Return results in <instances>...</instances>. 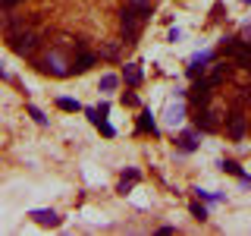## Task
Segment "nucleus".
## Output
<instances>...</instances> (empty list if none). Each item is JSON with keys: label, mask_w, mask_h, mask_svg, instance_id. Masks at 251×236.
<instances>
[{"label": "nucleus", "mask_w": 251, "mask_h": 236, "mask_svg": "<svg viewBox=\"0 0 251 236\" xmlns=\"http://www.w3.org/2000/svg\"><path fill=\"white\" fill-rule=\"evenodd\" d=\"M116 85H120V76H100V91H116Z\"/></svg>", "instance_id": "18"}, {"label": "nucleus", "mask_w": 251, "mask_h": 236, "mask_svg": "<svg viewBox=\"0 0 251 236\" xmlns=\"http://www.w3.org/2000/svg\"><path fill=\"white\" fill-rule=\"evenodd\" d=\"M214 60V51H201V54H195L192 60H188V76H198V73H204V63H210Z\"/></svg>", "instance_id": "8"}, {"label": "nucleus", "mask_w": 251, "mask_h": 236, "mask_svg": "<svg viewBox=\"0 0 251 236\" xmlns=\"http://www.w3.org/2000/svg\"><path fill=\"white\" fill-rule=\"evenodd\" d=\"M141 79H145V73H141V63H126V66H123V82L129 85V88H138Z\"/></svg>", "instance_id": "7"}, {"label": "nucleus", "mask_w": 251, "mask_h": 236, "mask_svg": "<svg viewBox=\"0 0 251 236\" xmlns=\"http://www.w3.org/2000/svg\"><path fill=\"white\" fill-rule=\"evenodd\" d=\"M98 129H100V132H104V136H107V139H110V136H116V129H113V126H110L107 120H100V123H98Z\"/></svg>", "instance_id": "23"}, {"label": "nucleus", "mask_w": 251, "mask_h": 236, "mask_svg": "<svg viewBox=\"0 0 251 236\" xmlns=\"http://www.w3.org/2000/svg\"><path fill=\"white\" fill-rule=\"evenodd\" d=\"M220 167L226 173H232V177H242V164L239 161H220Z\"/></svg>", "instance_id": "21"}, {"label": "nucleus", "mask_w": 251, "mask_h": 236, "mask_svg": "<svg viewBox=\"0 0 251 236\" xmlns=\"http://www.w3.org/2000/svg\"><path fill=\"white\" fill-rule=\"evenodd\" d=\"M25 110H28V117H31V120H35L38 126H47V117H44V110H41V107H35V104H28Z\"/></svg>", "instance_id": "19"}, {"label": "nucleus", "mask_w": 251, "mask_h": 236, "mask_svg": "<svg viewBox=\"0 0 251 236\" xmlns=\"http://www.w3.org/2000/svg\"><path fill=\"white\" fill-rule=\"evenodd\" d=\"M123 104H126V107H138V94H132V91L123 94Z\"/></svg>", "instance_id": "24"}, {"label": "nucleus", "mask_w": 251, "mask_h": 236, "mask_svg": "<svg viewBox=\"0 0 251 236\" xmlns=\"http://www.w3.org/2000/svg\"><path fill=\"white\" fill-rule=\"evenodd\" d=\"M16 3H22V0H0V6H3V10H13Z\"/></svg>", "instance_id": "25"}, {"label": "nucleus", "mask_w": 251, "mask_h": 236, "mask_svg": "<svg viewBox=\"0 0 251 236\" xmlns=\"http://www.w3.org/2000/svg\"><path fill=\"white\" fill-rule=\"evenodd\" d=\"M94 63H98V54H91V51H85V47H78L75 57H73V73H88Z\"/></svg>", "instance_id": "6"}, {"label": "nucleus", "mask_w": 251, "mask_h": 236, "mask_svg": "<svg viewBox=\"0 0 251 236\" xmlns=\"http://www.w3.org/2000/svg\"><path fill=\"white\" fill-rule=\"evenodd\" d=\"M138 179H141V173H138L135 167H129V170L123 173V179H120V192H126V189H129V186H135Z\"/></svg>", "instance_id": "14"}, {"label": "nucleus", "mask_w": 251, "mask_h": 236, "mask_svg": "<svg viewBox=\"0 0 251 236\" xmlns=\"http://www.w3.org/2000/svg\"><path fill=\"white\" fill-rule=\"evenodd\" d=\"M192 217L195 220H207V208H204V205H192Z\"/></svg>", "instance_id": "22"}, {"label": "nucleus", "mask_w": 251, "mask_h": 236, "mask_svg": "<svg viewBox=\"0 0 251 236\" xmlns=\"http://www.w3.org/2000/svg\"><path fill=\"white\" fill-rule=\"evenodd\" d=\"M217 54H223V57H232V60H239L245 69H251V44H248V41H239V38H223Z\"/></svg>", "instance_id": "4"}, {"label": "nucleus", "mask_w": 251, "mask_h": 236, "mask_svg": "<svg viewBox=\"0 0 251 236\" xmlns=\"http://www.w3.org/2000/svg\"><path fill=\"white\" fill-rule=\"evenodd\" d=\"M38 69L47 73V76H69L73 73V60L63 57V44H60V47H53L50 54H44V57L38 60Z\"/></svg>", "instance_id": "2"}, {"label": "nucleus", "mask_w": 251, "mask_h": 236, "mask_svg": "<svg viewBox=\"0 0 251 236\" xmlns=\"http://www.w3.org/2000/svg\"><path fill=\"white\" fill-rule=\"evenodd\" d=\"M198 148V132H182L179 136V151H195Z\"/></svg>", "instance_id": "13"}, {"label": "nucleus", "mask_w": 251, "mask_h": 236, "mask_svg": "<svg viewBox=\"0 0 251 236\" xmlns=\"http://www.w3.org/2000/svg\"><path fill=\"white\" fill-rule=\"evenodd\" d=\"M182 120H185V104L176 98V104H170V107H167V123H170V126H179Z\"/></svg>", "instance_id": "11"}, {"label": "nucleus", "mask_w": 251, "mask_h": 236, "mask_svg": "<svg viewBox=\"0 0 251 236\" xmlns=\"http://www.w3.org/2000/svg\"><path fill=\"white\" fill-rule=\"evenodd\" d=\"M6 41H10V47L19 57H31V54L38 51V44H41V35L31 31V29H19V31H13V35H6Z\"/></svg>", "instance_id": "3"}, {"label": "nucleus", "mask_w": 251, "mask_h": 236, "mask_svg": "<svg viewBox=\"0 0 251 236\" xmlns=\"http://www.w3.org/2000/svg\"><path fill=\"white\" fill-rule=\"evenodd\" d=\"M151 13H154L151 0H132L123 10V41L126 44L138 41V35H141V29H145V22L151 19Z\"/></svg>", "instance_id": "1"}, {"label": "nucleus", "mask_w": 251, "mask_h": 236, "mask_svg": "<svg viewBox=\"0 0 251 236\" xmlns=\"http://www.w3.org/2000/svg\"><path fill=\"white\" fill-rule=\"evenodd\" d=\"M226 76H229V66H226V63H217V66H214V73H210V79H207V82H210V85H220V82H223Z\"/></svg>", "instance_id": "16"}, {"label": "nucleus", "mask_w": 251, "mask_h": 236, "mask_svg": "<svg viewBox=\"0 0 251 236\" xmlns=\"http://www.w3.org/2000/svg\"><path fill=\"white\" fill-rule=\"evenodd\" d=\"M195 195H198L201 202H223L226 199L223 192H204V189H195Z\"/></svg>", "instance_id": "20"}, {"label": "nucleus", "mask_w": 251, "mask_h": 236, "mask_svg": "<svg viewBox=\"0 0 251 236\" xmlns=\"http://www.w3.org/2000/svg\"><path fill=\"white\" fill-rule=\"evenodd\" d=\"M138 132H151V136H157V123H154L151 110H145V114L138 117Z\"/></svg>", "instance_id": "12"}, {"label": "nucleus", "mask_w": 251, "mask_h": 236, "mask_svg": "<svg viewBox=\"0 0 251 236\" xmlns=\"http://www.w3.org/2000/svg\"><path fill=\"white\" fill-rule=\"evenodd\" d=\"M217 114H210V110H201L198 107V114H195V126L198 129H204V132H214L217 129V120H214Z\"/></svg>", "instance_id": "10"}, {"label": "nucleus", "mask_w": 251, "mask_h": 236, "mask_svg": "<svg viewBox=\"0 0 251 236\" xmlns=\"http://www.w3.org/2000/svg\"><path fill=\"white\" fill-rule=\"evenodd\" d=\"M57 107H60V110H69V114H75V110H82V104H78L75 98H57Z\"/></svg>", "instance_id": "17"}, {"label": "nucleus", "mask_w": 251, "mask_h": 236, "mask_svg": "<svg viewBox=\"0 0 251 236\" xmlns=\"http://www.w3.org/2000/svg\"><path fill=\"white\" fill-rule=\"evenodd\" d=\"M98 110H100V117H107V114H110V104H107V101H100Z\"/></svg>", "instance_id": "26"}, {"label": "nucleus", "mask_w": 251, "mask_h": 236, "mask_svg": "<svg viewBox=\"0 0 251 236\" xmlns=\"http://www.w3.org/2000/svg\"><path fill=\"white\" fill-rule=\"evenodd\" d=\"M226 132H229L232 139H242L248 132V120H245V114H242V110H232V114L226 117Z\"/></svg>", "instance_id": "5"}, {"label": "nucleus", "mask_w": 251, "mask_h": 236, "mask_svg": "<svg viewBox=\"0 0 251 236\" xmlns=\"http://www.w3.org/2000/svg\"><path fill=\"white\" fill-rule=\"evenodd\" d=\"M242 3H251V0H242Z\"/></svg>", "instance_id": "28"}, {"label": "nucleus", "mask_w": 251, "mask_h": 236, "mask_svg": "<svg viewBox=\"0 0 251 236\" xmlns=\"http://www.w3.org/2000/svg\"><path fill=\"white\" fill-rule=\"evenodd\" d=\"M31 220L41 224V227H57L60 224V214H57V211H50V208H38V211H31Z\"/></svg>", "instance_id": "9"}, {"label": "nucleus", "mask_w": 251, "mask_h": 236, "mask_svg": "<svg viewBox=\"0 0 251 236\" xmlns=\"http://www.w3.org/2000/svg\"><path fill=\"white\" fill-rule=\"evenodd\" d=\"M10 73H6V66H3V60H0V79H6Z\"/></svg>", "instance_id": "27"}, {"label": "nucleus", "mask_w": 251, "mask_h": 236, "mask_svg": "<svg viewBox=\"0 0 251 236\" xmlns=\"http://www.w3.org/2000/svg\"><path fill=\"white\" fill-rule=\"evenodd\" d=\"M120 44L123 41H107L104 47H100V57H104V60H116V57H120Z\"/></svg>", "instance_id": "15"}]
</instances>
